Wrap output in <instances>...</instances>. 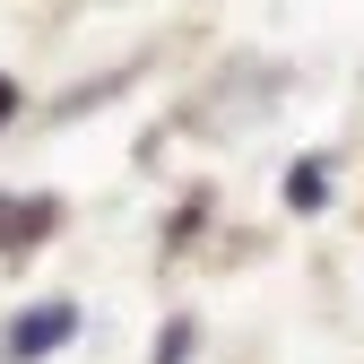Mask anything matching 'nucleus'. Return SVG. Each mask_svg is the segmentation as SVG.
Listing matches in <instances>:
<instances>
[{
    "instance_id": "nucleus-4",
    "label": "nucleus",
    "mask_w": 364,
    "mask_h": 364,
    "mask_svg": "<svg viewBox=\"0 0 364 364\" xmlns=\"http://www.w3.org/2000/svg\"><path fill=\"white\" fill-rule=\"evenodd\" d=\"M0 113H9V87H0Z\"/></svg>"
},
{
    "instance_id": "nucleus-3",
    "label": "nucleus",
    "mask_w": 364,
    "mask_h": 364,
    "mask_svg": "<svg viewBox=\"0 0 364 364\" xmlns=\"http://www.w3.org/2000/svg\"><path fill=\"white\" fill-rule=\"evenodd\" d=\"M43 217H53V208H43V200H35V208H0V235H35V225H43Z\"/></svg>"
},
{
    "instance_id": "nucleus-2",
    "label": "nucleus",
    "mask_w": 364,
    "mask_h": 364,
    "mask_svg": "<svg viewBox=\"0 0 364 364\" xmlns=\"http://www.w3.org/2000/svg\"><path fill=\"white\" fill-rule=\"evenodd\" d=\"M287 200H295V208H321V200H330V182H321V165H295V182H287Z\"/></svg>"
},
{
    "instance_id": "nucleus-1",
    "label": "nucleus",
    "mask_w": 364,
    "mask_h": 364,
    "mask_svg": "<svg viewBox=\"0 0 364 364\" xmlns=\"http://www.w3.org/2000/svg\"><path fill=\"white\" fill-rule=\"evenodd\" d=\"M70 338H78V312H70V304H35L26 321L0 330V364H35V355H53V347H70Z\"/></svg>"
}]
</instances>
